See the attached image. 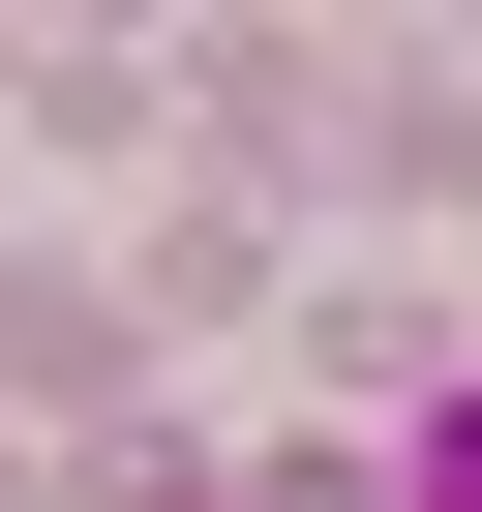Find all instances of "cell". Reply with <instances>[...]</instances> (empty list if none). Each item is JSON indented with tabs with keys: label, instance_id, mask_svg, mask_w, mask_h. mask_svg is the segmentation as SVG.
Returning <instances> with one entry per match:
<instances>
[{
	"label": "cell",
	"instance_id": "1",
	"mask_svg": "<svg viewBox=\"0 0 482 512\" xmlns=\"http://www.w3.org/2000/svg\"><path fill=\"white\" fill-rule=\"evenodd\" d=\"M392 512H482V392H422V422H392Z\"/></svg>",
	"mask_w": 482,
	"mask_h": 512
}]
</instances>
